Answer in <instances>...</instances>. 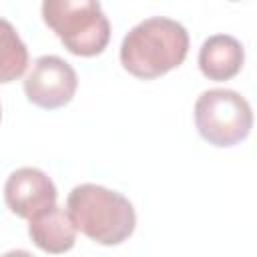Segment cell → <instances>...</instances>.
Here are the masks:
<instances>
[{
  "label": "cell",
  "instance_id": "9c48e42d",
  "mask_svg": "<svg viewBox=\"0 0 257 257\" xmlns=\"http://www.w3.org/2000/svg\"><path fill=\"white\" fill-rule=\"evenodd\" d=\"M28 66V48L20 40L16 28L0 18V84L12 82L24 74Z\"/></svg>",
  "mask_w": 257,
  "mask_h": 257
},
{
  "label": "cell",
  "instance_id": "8992f818",
  "mask_svg": "<svg viewBox=\"0 0 257 257\" xmlns=\"http://www.w3.org/2000/svg\"><path fill=\"white\" fill-rule=\"evenodd\" d=\"M4 199L14 215L30 219L38 211L56 203V187L40 169L22 167L8 177L4 185Z\"/></svg>",
  "mask_w": 257,
  "mask_h": 257
},
{
  "label": "cell",
  "instance_id": "7a4b0ae2",
  "mask_svg": "<svg viewBox=\"0 0 257 257\" xmlns=\"http://www.w3.org/2000/svg\"><path fill=\"white\" fill-rule=\"evenodd\" d=\"M66 213L76 231L98 245H120L137 225L135 209L126 197L92 183H82L70 191Z\"/></svg>",
  "mask_w": 257,
  "mask_h": 257
},
{
  "label": "cell",
  "instance_id": "3957f363",
  "mask_svg": "<svg viewBox=\"0 0 257 257\" xmlns=\"http://www.w3.org/2000/svg\"><path fill=\"white\" fill-rule=\"evenodd\" d=\"M42 18L76 56H96L110 40V22L98 0H42Z\"/></svg>",
  "mask_w": 257,
  "mask_h": 257
},
{
  "label": "cell",
  "instance_id": "30bf717a",
  "mask_svg": "<svg viewBox=\"0 0 257 257\" xmlns=\"http://www.w3.org/2000/svg\"><path fill=\"white\" fill-rule=\"evenodd\" d=\"M0 118H2V106H0Z\"/></svg>",
  "mask_w": 257,
  "mask_h": 257
},
{
  "label": "cell",
  "instance_id": "5b68a950",
  "mask_svg": "<svg viewBox=\"0 0 257 257\" xmlns=\"http://www.w3.org/2000/svg\"><path fill=\"white\" fill-rule=\"evenodd\" d=\"M78 78L74 68L60 56H40L24 80L26 98L46 110L68 104L76 92Z\"/></svg>",
  "mask_w": 257,
  "mask_h": 257
},
{
  "label": "cell",
  "instance_id": "6da1fadb",
  "mask_svg": "<svg viewBox=\"0 0 257 257\" xmlns=\"http://www.w3.org/2000/svg\"><path fill=\"white\" fill-rule=\"evenodd\" d=\"M189 52V34L183 24L155 16L139 22L120 44V62L137 78L153 80L181 66Z\"/></svg>",
  "mask_w": 257,
  "mask_h": 257
},
{
  "label": "cell",
  "instance_id": "277c9868",
  "mask_svg": "<svg viewBox=\"0 0 257 257\" xmlns=\"http://www.w3.org/2000/svg\"><path fill=\"white\" fill-rule=\"evenodd\" d=\"M195 124L209 145L233 147L251 133V104L229 88L205 90L195 102Z\"/></svg>",
  "mask_w": 257,
  "mask_h": 257
},
{
  "label": "cell",
  "instance_id": "52a82bcc",
  "mask_svg": "<svg viewBox=\"0 0 257 257\" xmlns=\"http://www.w3.org/2000/svg\"><path fill=\"white\" fill-rule=\"evenodd\" d=\"M28 235L40 251L58 255L74 247L76 227L72 225L68 213L54 203L28 219Z\"/></svg>",
  "mask_w": 257,
  "mask_h": 257
},
{
  "label": "cell",
  "instance_id": "ba28073f",
  "mask_svg": "<svg viewBox=\"0 0 257 257\" xmlns=\"http://www.w3.org/2000/svg\"><path fill=\"white\" fill-rule=\"evenodd\" d=\"M245 52L237 38L229 34L209 36L199 50V68L209 80H229L243 68Z\"/></svg>",
  "mask_w": 257,
  "mask_h": 257
}]
</instances>
